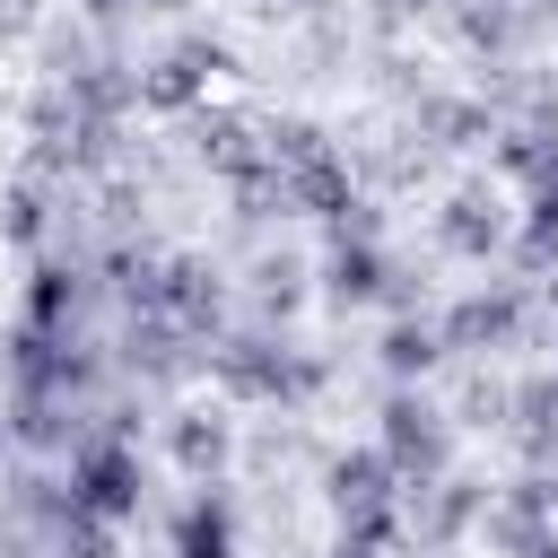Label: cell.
Here are the masks:
<instances>
[{
	"instance_id": "f546056e",
	"label": "cell",
	"mask_w": 558,
	"mask_h": 558,
	"mask_svg": "<svg viewBox=\"0 0 558 558\" xmlns=\"http://www.w3.org/2000/svg\"><path fill=\"white\" fill-rule=\"evenodd\" d=\"M427 9H436V0H366V26H375V35H401V26H418Z\"/></svg>"
},
{
	"instance_id": "7a4b0ae2",
	"label": "cell",
	"mask_w": 558,
	"mask_h": 558,
	"mask_svg": "<svg viewBox=\"0 0 558 558\" xmlns=\"http://www.w3.org/2000/svg\"><path fill=\"white\" fill-rule=\"evenodd\" d=\"M375 453L392 462L401 488L445 480V471H453V410H445L427 384H392L384 410H375Z\"/></svg>"
},
{
	"instance_id": "7c38bea8",
	"label": "cell",
	"mask_w": 558,
	"mask_h": 558,
	"mask_svg": "<svg viewBox=\"0 0 558 558\" xmlns=\"http://www.w3.org/2000/svg\"><path fill=\"white\" fill-rule=\"evenodd\" d=\"M166 323L183 340H218V323H227V270L209 253H166Z\"/></svg>"
},
{
	"instance_id": "ffe728a7",
	"label": "cell",
	"mask_w": 558,
	"mask_h": 558,
	"mask_svg": "<svg viewBox=\"0 0 558 558\" xmlns=\"http://www.w3.org/2000/svg\"><path fill=\"white\" fill-rule=\"evenodd\" d=\"M445 9H453V35H462L471 52H488L497 70L532 44V9H523V0H445Z\"/></svg>"
},
{
	"instance_id": "8d00e7d4",
	"label": "cell",
	"mask_w": 558,
	"mask_h": 558,
	"mask_svg": "<svg viewBox=\"0 0 558 558\" xmlns=\"http://www.w3.org/2000/svg\"><path fill=\"white\" fill-rule=\"evenodd\" d=\"M532 9H558V0H532Z\"/></svg>"
},
{
	"instance_id": "ba28073f",
	"label": "cell",
	"mask_w": 558,
	"mask_h": 558,
	"mask_svg": "<svg viewBox=\"0 0 558 558\" xmlns=\"http://www.w3.org/2000/svg\"><path fill=\"white\" fill-rule=\"evenodd\" d=\"M166 462L192 480V488H209V480H227V462H235V418H227V401H174L166 410Z\"/></svg>"
},
{
	"instance_id": "5b68a950",
	"label": "cell",
	"mask_w": 558,
	"mask_h": 558,
	"mask_svg": "<svg viewBox=\"0 0 558 558\" xmlns=\"http://www.w3.org/2000/svg\"><path fill=\"white\" fill-rule=\"evenodd\" d=\"M140 497H148L140 445H122V436H78V445H70V514L122 532V523L140 514Z\"/></svg>"
},
{
	"instance_id": "30bf717a",
	"label": "cell",
	"mask_w": 558,
	"mask_h": 558,
	"mask_svg": "<svg viewBox=\"0 0 558 558\" xmlns=\"http://www.w3.org/2000/svg\"><path fill=\"white\" fill-rule=\"evenodd\" d=\"M514 331H523V288H514V279L453 296V305H445V323H436V340H445V349H462V357L514 349Z\"/></svg>"
},
{
	"instance_id": "7402d4cb",
	"label": "cell",
	"mask_w": 558,
	"mask_h": 558,
	"mask_svg": "<svg viewBox=\"0 0 558 558\" xmlns=\"http://www.w3.org/2000/svg\"><path fill=\"white\" fill-rule=\"evenodd\" d=\"M375 366H384L392 384H427V375L445 366V340H436V323H427V314H401V323H384V340H375Z\"/></svg>"
},
{
	"instance_id": "d590c367",
	"label": "cell",
	"mask_w": 558,
	"mask_h": 558,
	"mask_svg": "<svg viewBox=\"0 0 558 558\" xmlns=\"http://www.w3.org/2000/svg\"><path fill=\"white\" fill-rule=\"evenodd\" d=\"M9 445H17V436H9V410H0V462H9Z\"/></svg>"
},
{
	"instance_id": "4fadbf2b",
	"label": "cell",
	"mask_w": 558,
	"mask_h": 558,
	"mask_svg": "<svg viewBox=\"0 0 558 558\" xmlns=\"http://www.w3.org/2000/svg\"><path fill=\"white\" fill-rule=\"evenodd\" d=\"M410 140L436 157V148H480V140H497V113H488V96H453V87H418L410 96Z\"/></svg>"
},
{
	"instance_id": "e0dca14e",
	"label": "cell",
	"mask_w": 558,
	"mask_h": 558,
	"mask_svg": "<svg viewBox=\"0 0 558 558\" xmlns=\"http://www.w3.org/2000/svg\"><path fill=\"white\" fill-rule=\"evenodd\" d=\"M384 279H392V253H384V244H331L314 296H323L331 314H357V305H384Z\"/></svg>"
},
{
	"instance_id": "9c48e42d",
	"label": "cell",
	"mask_w": 558,
	"mask_h": 558,
	"mask_svg": "<svg viewBox=\"0 0 558 558\" xmlns=\"http://www.w3.org/2000/svg\"><path fill=\"white\" fill-rule=\"evenodd\" d=\"M183 157L209 166V174H227V183H244V174L270 166V157H262V122H253L244 105H192V113H183Z\"/></svg>"
},
{
	"instance_id": "3957f363",
	"label": "cell",
	"mask_w": 558,
	"mask_h": 558,
	"mask_svg": "<svg viewBox=\"0 0 558 558\" xmlns=\"http://www.w3.org/2000/svg\"><path fill=\"white\" fill-rule=\"evenodd\" d=\"M323 506H331L340 541L384 549V541L401 532V480H392V462H384L375 445H340V453H323Z\"/></svg>"
},
{
	"instance_id": "1f68e13d",
	"label": "cell",
	"mask_w": 558,
	"mask_h": 558,
	"mask_svg": "<svg viewBox=\"0 0 558 558\" xmlns=\"http://www.w3.org/2000/svg\"><path fill=\"white\" fill-rule=\"evenodd\" d=\"M44 17V0H0V35H26Z\"/></svg>"
},
{
	"instance_id": "f1b7e54d",
	"label": "cell",
	"mask_w": 558,
	"mask_h": 558,
	"mask_svg": "<svg viewBox=\"0 0 558 558\" xmlns=\"http://www.w3.org/2000/svg\"><path fill=\"white\" fill-rule=\"evenodd\" d=\"M52 558H122V549H113V523L61 514V532H52Z\"/></svg>"
},
{
	"instance_id": "277c9868",
	"label": "cell",
	"mask_w": 558,
	"mask_h": 558,
	"mask_svg": "<svg viewBox=\"0 0 558 558\" xmlns=\"http://www.w3.org/2000/svg\"><path fill=\"white\" fill-rule=\"evenodd\" d=\"M244 61H235V44L227 35H209V26H192V35H174L148 70H131V87H140V113H166V122H183L192 105H209V78H235Z\"/></svg>"
},
{
	"instance_id": "83f0119b",
	"label": "cell",
	"mask_w": 558,
	"mask_h": 558,
	"mask_svg": "<svg viewBox=\"0 0 558 558\" xmlns=\"http://www.w3.org/2000/svg\"><path fill=\"white\" fill-rule=\"evenodd\" d=\"M105 52L87 44V26H70V17H44V70H52V87H70L78 70H96Z\"/></svg>"
},
{
	"instance_id": "52a82bcc",
	"label": "cell",
	"mask_w": 558,
	"mask_h": 558,
	"mask_svg": "<svg viewBox=\"0 0 558 558\" xmlns=\"http://www.w3.org/2000/svg\"><path fill=\"white\" fill-rule=\"evenodd\" d=\"M480 532H488V558H558V488L541 471L514 488H488Z\"/></svg>"
},
{
	"instance_id": "44dd1931",
	"label": "cell",
	"mask_w": 558,
	"mask_h": 558,
	"mask_svg": "<svg viewBox=\"0 0 558 558\" xmlns=\"http://www.w3.org/2000/svg\"><path fill=\"white\" fill-rule=\"evenodd\" d=\"M279 183H288V209H305V218H323V227H331V218H340V209L357 201V166H349L340 148H323V157L288 166Z\"/></svg>"
},
{
	"instance_id": "4316f807",
	"label": "cell",
	"mask_w": 558,
	"mask_h": 558,
	"mask_svg": "<svg viewBox=\"0 0 558 558\" xmlns=\"http://www.w3.org/2000/svg\"><path fill=\"white\" fill-rule=\"evenodd\" d=\"M506 375H488V366H471L462 375V392H453V427H488V436H506Z\"/></svg>"
},
{
	"instance_id": "836d02e7",
	"label": "cell",
	"mask_w": 558,
	"mask_h": 558,
	"mask_svg": "<svg viewBox=\"0 0 558 558\" xmlns=\"http://www.w3.org/2000/svg\"><path fill=\"white\" fill-rule=\"evenodd\" d=\"M331 558H384V549H366V541H331Z\"/></svg>"
},
{
	"instance_id": "d4e9b609",
	"label": "cell",
	"mask_w": 558,
	"mask_h": 558,
	"mask_svg": "<svg viewBox=\"0 0 558 558\" xmlns=\"http://www.w3.org/2000/svg\"><path fill=\"white\" fill-rule=\"evenodd\" d=\"M514 253H523V270H549V262H558V183H541V192L523 201V218H514Z\"/></svg>"
},
{
	"instance_id": "d6986e66",
	"label": "cell",
	"mask_w": 558,
	"mask_h": 558,
	"mask_svg": "<svg viewBox=\"0 0 558 558\" xmlns=\"http://www.w3.org/2000/svg\"><path fill=\"white\" fill-rule=\"evenodd\" d=\"M201 366V349L166 323V314H131V331H122V375H140V384H174V375H192Z\"/></svg>"
},
{
	"instance_id": "8992f818",
	"label": "cell",
	"mask_w": 558,
	"mask_h": 558,
	"mask_svg": "<svg viewBox=\"0 0 558 558\" xmlns=\"http://www.w3.org/2000/svg\"><path fill=\"white\" fill-rule=\"evenodd\" d=\"M436 244H445L453 262H497V253L514 244V201H506V183H497V174H462V183L436 201Z\"/></svg>"
},
{
	"instance_id": "5bb4252c",
	"label": "cell",
	"mask_w": 558,
	"mask_h": 558,
	"mask_svg": "<svg viewBox=\"0 0 558 558\" xmlns=\"http://www.w3.org/2000/svg\"><path fill=\"white\" fill-rule=\"evenodd\" d=\"M305 296H314V270H305V253L270 244V253H253V262H244V305L262 314V331H279L288 314H305Z\"/></svg>"
},
{
	"instance_id": "cb8c5ba5",
	"label": "cell",
	"mask_w": 558,
	"mask_h": 558,
	"mask_svg": "<svg viewBox=\"0 0 558 558\" xmlns=\"http://www.w3.org/2000/svg\"><path fill=\"white\" fill-rule=\"evenodd\" d=\"M44 235H52V192H44L35 174H17V183L0 192V244H9V253H44Z\"/></svg>"
},
{
	"instance_id": "8fae6325",
	"label": "cell",
	"mask_w": 558,
	"mask_h": 558,
	"mask_svg": "<svg viewBox=\"0 0 558 558\" xmlns=\"http://www.w3.org/2000/svg\"><path fill=\"white\" fill-rule=\"evenodd\" d=\"M480 506H488V480L445 471V480H418V497L401 506V523H410V541H418V549H453V541L480 523Z\"/></svg>"
},
{
	"instance_id": "484cf974",
	"label": "cell",
	"mask_w": 558,
	"mask_h": 558,
	"mask_svg": "<svg viewBox=\"0 0 558 558\" xmlns=\"http://www.w3.org/2000/svg\"><path fill=\"white\" fill-rule=\"evenodd\" d=\"M323 148H331V131H323V122H305V113H270V122H262V157H270L279 174H288V166H305V157H323Z\"/></svg>"
},
{
	"instance_id": "2e32d148",
	"label": "cell",
	"mask_w": 558,
	"mask_h": 558,
	"mask_svg": "<svg viewBox=\"0 0 558 558\" xmlns=\"http://www.w3.org/2000/svg\"><path fill=\"white\" fill-rule=\"evenodd\" d=\"M166 541H174V558H244V549H235V497H227L218 480L192 488V497L174 506Z\"/></svg>"
},
{
	"instance_id": "9a60e30c",
	"label": "cell",
	"mask_w": 558,
	"mask_h": 558,
	"mask_svg": "<svg viewBox=\"0 0 558 558\" xmlns=\"http://www.w3.org/2000/svg\"><path fill=\"white\" fill-rule=\"evenodd\" d=\"M96 288H105V279H87L78 262H35V279H26V296H17V323H35V331H78V314H87Z\"/></svg>"
},
{
	"instance_id": "e575fe53",
	"label": "cell",
	"mask_w": 558,
	"mask_h": 558,
	"mask_svg": "<svg viewBox=\"0 0 558 558\" xmlns=\"http://www.w3.org/2000/svg\"><path fill=\"white\" fill-rule=\"evenodd\" d=\"M140 9H157V17H183V9H192V0H140Z\"/></svg>"
},
{
	"instance_id": "4dcf8cb0",
	"label": "cell",
	"mask_w": 558,
	"mask_h": 558,
	"mask_svg": "<svg viewBox=\"0 0 558 558\" xmlns=\"http://www.w3.org/2000/svg\"><path fill=\"white\" fill-rule=\"evenodd\" d=\"M270 26H314V17H331V0H253Z\"/></svg>"
},
{
	"instance_id": "ac0fdd59",
	"label": "cell",
	"mask_w": 558,
	"mask_h": 558,
	"mask_svg": "<svg viewBox=\"0 0 558 558\" xmlns=\"http://www.w3.org/2000/svg\"><path fill=\"white\" fill-rule=\"evenodd\" d=\"M506 436L523 445L532 471L558 462V366H541V375H523V384L506 392Z\"/></svg>"
},
{
	"instance_id": "6da1fadb",
	"label": "cell",
	"mask_w": 558,
	"mask_h": 558,
	"mask_svg": "<svg viewBox=\"0 0 558 558\" xmlns=\"http://www.w3.org/2000/svg\"><path fill=\"white\" fill-rule=\"evenodd\" d=\"M201 366H209L218 401H279V410H305L331 384V357H314L279 331H218L201 349Z\"/></svg>"
},
{
	"instance_id": "d6a6232c",
	"label": "cell",
	"mask_w": 558,
	"mask_h": 558,
	"mask_svg": "<svg viewBox=\"0 0 558 558\" xmlns=\"http://www.w3.org/2000/svg\"><path fill=\"white\" fill-rule=\"evenodd\" d=\"M78 9H87V17H96V26H113V17H131V9H140V0H78Z\"/></svg>"
},
{
	"instance_id": "603a6c76",
	"label": "cell",
	"mask_w": 558,
	"mask_h": 558,
	"mask_svg": "<svg viewBox=\"0 0 558 558\" xmlns=\"http://www.w3.org/2000/svg\"><path fill=\"white\" fill-rule=\"evenodd\" d=\"M488 166H497V183H523V192H541V183H558V131L497 122V148H488Z\"/></svg>"
}]
</instances>
